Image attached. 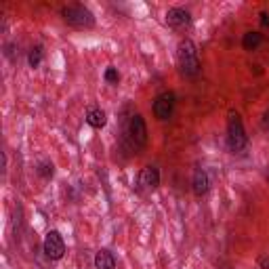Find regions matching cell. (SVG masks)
<instances>
[{
    "mask_svg": "<svg viewBox=\"0 0 269 269\" xmlns=\"http://www.w3.org/2000/svg\"><path fill=\"white\" fill-rule=\"evenodd\" d=\"M177 57H179V68H181L183 76L194 78V76H198L202 72V63L198 59V49H196V44L189 38H183L179 42Z\"/></svg>",
    "mask_w": 269,
    "mask_h": 269,
    "instance_id": "obj_1",
    "label": "cell"
},
{
    "mask_svg": "<svg viewBox=\"0 0 269 269\" xmlns=\"http://www.w3.org/2000/svg\"><path fill=\"white\" fill-rule=\"evenodd\" d=\"M61 17L68 25L78 29H91L95 27V15L84 5H68L61 9Z\"/></svg>",
    "mask_w": 269,
    "mask_h": 269,
    "instance_id": "obj_2",
    "label": "cell"
},
{
    "mask_svg": "<svg viewBox=\"0 0 269 269\" xmlns=\"http://www.w3.org/2000/svg\"><path fill=\"white\" fill-rule=\"evenodd\" d=\"M248 143V137L244 131L242 118L238 114H229V122H227V145L231 152H242Z\"/></svg>",
    "mask_w": 269,
    "mask_h": 269,
    "instance_id": "obj_3",
    "label": "cell"
},
{
    "mask_svg": "<svg viewBox=\"0 0 269 269\" xmlns=\"http://www.w3.org/2000/svg\"><path fill=\"white\" fill-rule=\"evenodd\" d=\"M175 101H177V97H175V93H172V91L160 93V95L156 97L154 105H152L154 116H156L158 120H168V118L172 116V109H175Z\"/></svg>",
    "mask_w": 269,
    "mask_h": 269,
    "instance_id": "obj_4",
    "label": "cell"
},
{
    "mask_svg": "<svg viewBox=\"0 0 269 269\" xmlns=\"http://www.w3.org/2000/svg\"><path fill=\"white\" fill-rule=\"evenodd\" d=\"M42 250L51 261H59L63 257V252H66V242H63L61 233L57 229H51L46 233V238L42 242Z\"/></svg>",
    "mask_w": 269,
    "mask_h": 269,
    "instance_id": "obj_5",
    "label": "cell"
},
{
    "mask_svg": "<svg viewBox=\"0 0 269 269\" xmlns=\"http://www.w3.org/2000/svg\"><path fill=\"white\" fill-rule=\"evenodd\" d=\"M129 137L135 143V147H145L147 145V126H145V120L143 116L135 114L129 122Z\"/></svg>",
    "mask_w": 269,
    "mask_h": 269,
    "instance_id": "obj_6",
    "label": "cell"
},
{
    "mask_svg": "<svg viewBox=\"0 0 269 269\" xmlns=\"http://www.w3.org/2000/svg\"><path fill=\"white\" fill-rule=\"evenodd\" d=\"M189 21H192V15H189V11H185L181 7H172V9L166 11V23L170 27H183Z\"/></svg>",
    "mask_w": 269,
    "mask_h": 269,
    "instance_id": "obj_7",
    "label": "cell"
},
{
    "mask_svg": "<svg viewBox=\"0 0 269 269\" xmlns=\"http://www.w3.org/2000/svg\"><path fill=\"white\" fill-rule=\"evenodd\" d=\"M192 189H194V194H196V196L208 194V189H211V179H208V172L204 170V168H196V170H194Z\"/></svg>",
    "mask_w": 269,
    "mask_h": 269,
    "instance_id": "obj_8",
    "label": "cell"
},
{
    "mask_svg": "<svg viewBox=\"0 0 269 269\" xmlns=\"http://www.w3.org/2000/svg\"><path fill=\"white\" fill-rule=\"evenodd\" d=\"M141 185H145L147 189H156L160 185V170L156 166H145L141 170Z\"/></svg>",
    "mask_w": 269,
    "mask_h": 269,
    "instance_id": "obj_9",
    "label": "cell"
},
{
    "mask_svg": "<svg viewBox=\"0 0 269 269\" xmlns=\"http://www.w3.org/2000/svg\"><path fill=\"white\" fill-rule=\"evenodd\" d=\"M95 269H116V257L107 248H101L95 255Z\"/></svg>",
    "mask_w": 269,
    "mask_h": 269,
    "instance_id": "obj_10",
    "label": "cell"
},
{
    "mask_svg": "<svg viewBox=\"0 0 269 269\" xmlns=\"http://www.w3.org/2000/svg\"><path fill=\"white\" fill-rule=\"evenodd\" d=\"M86 122H88V126H93V129H103L107 124V114L101 107H91L86 112Z\"/></svg>",
    "mask_w": 269,
    "mask_h": 269,
    "instance_id": "obj_11",
    "label": "cell"
},
{
    "mask_svg": "<svg viewBox=\"0 0 269 269\" xmlns=\"http://www.w3.org/2000/svg\"><path fill=\"white\" fill-rule=\"evenodd\" d=\"M261 44H263V34H261V32H246V34L242 36L244 51H257Z\"/></svg>",
    "mask_w": 269,
    "mask_h": 269,
    "instance_id": "obj_12",
    "label": "cell"
},
{
    "mask_svg": "<svg viewBox=\"0 0 269 269\" xmlns=\"http://www.w3.org/2000/svg\"><path fill=\"white\" fill-rule=\"evenodd\" d=\"M42 57H44V51H42V46L36 44V46H32V51L27 55V61H29V68H38L40 63H42Z\"/></svg>",
    "mask_w": 269,
    "mask_h": 269,
    "instance_id": "obj_13",
    "label": "cell"
},
{
    "mask_svg": "<svg viewBox=\"0 0 269 269\" xmlns=\"http://www.w3.org/2000/svg\"><path fill=\"white\" fill-rule=\"evenodd\" d=\"M36 172H38L42 179H51L53 172H55V166H53V162H49V160H42V162H38Z\"/></svg>",
    "mask_w": 269,
    "mask_h": 269,
    "instance_id": "obj_14",
    "label": "cell"
},
{
    "mask_svg": "<svg viewBox=\"0 0 269 269\" xmlns=\"http://www.w3.org/2000/svg\"><path fill=\"white\" fill-rule=\"evenodd\" d=\"M103 78H105V82H107V84H118V82H120V72H118L114 66H109V68L105 70Z\"/></svg>",
    "mask_w": 269,
    "mask_h": 269,
    "instance_id": "obj_15",
    "label": "cell"
},
{
    "mask_svg": "<svg viewBox=\"0 0 269 269\" xmlns=\"http://www.w3.org/2000/svg\"><path fill=\"white\" fill-rule=\"evenodd\" d=\"M259 267H261V269H269V255H263V257L259 259Z\"/></svg>",
    "mask_w": 269,
    "mask_h": 269,
    "instance_id": "obj_16",
    "label": "cell"
},
{
    "mask_svg": "<svg viewBox=\"0 0 269 269\" xmlns=\"http://www.w3.org/2000/svg\"><path fill=\"white\" fill-rule=\"evenodd\" d=\"M261 25H263V27H269V15H267V13L261 15Z\"/></svg>",
    "mask_w": 269,
    "mask_h": 269,
    "instance_id": "obj_17",
    "label": "cell"
},
{
    "mask_svg": "<svg viewBox=\"0 0 269 269\" xmlns=\"http://www.w3.org/2000/svg\"><path fill=\"white\" fill-rule=\"evenodd\" d=\"M267 181H269V172H267Z\"/></svg>",
    "mask_w": 269,
    "mask_h": 269,
    "instance_id": "obj_18",
    "label": "cell"
}]
</instances>
